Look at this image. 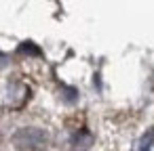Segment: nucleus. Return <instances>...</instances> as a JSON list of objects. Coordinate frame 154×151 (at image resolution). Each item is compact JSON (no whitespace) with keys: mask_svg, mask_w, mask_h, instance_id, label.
<instances>
[{"mask_svg":"<svg viewBox=\"0 0 154 151\" xmlns=\"http://www.w3.org/2000/svg\"><path fill=\"white\" fill-rule=\"evenodd\" d=\"M139 151H154V130L148 132V134L141 138V143H139Z\"/></svg>","mask_w":154,"mask_h":151,"instance_id":"nucleus-1","label":"nucleus"}]
</instances>
